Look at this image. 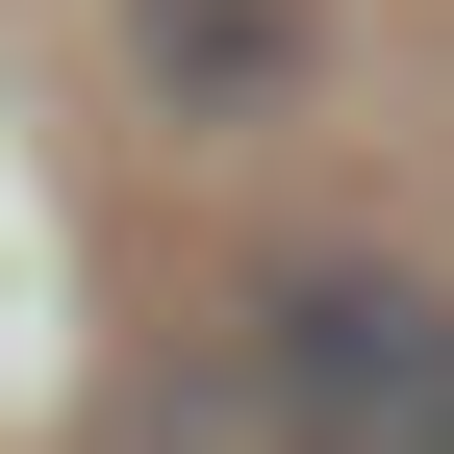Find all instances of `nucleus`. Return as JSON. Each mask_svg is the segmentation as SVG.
<instances>
[{"label": "nucleus", "instance_id": "f257e3e1", "mask_svg": "<svg viewBox=\"0 0 454 454\" xmlns=\"http://www.w3.org/2000/svg\"><path fill=\"white\" fill-rule=\"evenodd\" d=\"M227 429L253 454H454V278L429 253H278L227 303Z\"/></svg>", "mask_w": 454, "mask_h": 454}, {"label": "nucleus", "instance_id": "f03ea898", "mask_svg": "<svg viewBox=\"0 0 454 454\" xmlns=\"http://www.w3.org/2000/svg\"><path fill=\"white\" fill-rule=\"evenodd\" d=\"M127 76L177 101V127H278V76H303V0H127Z\"/></svg>", "mask_w": 454, "mask_h": 454}]
</instances>
